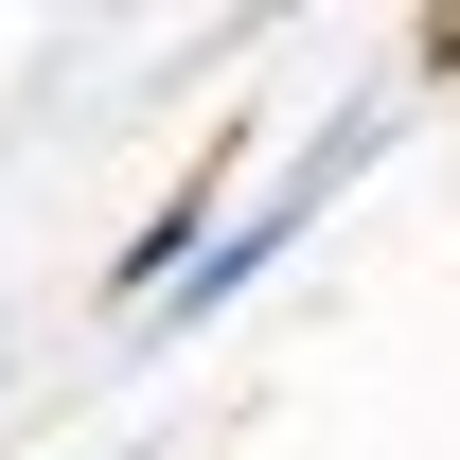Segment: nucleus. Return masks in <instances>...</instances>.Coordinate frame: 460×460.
Here are the masks:
<instances>
[{
  "label": "nucleus",
  "instance_id": "nucleus-1",
  "mask_svg": "<svg viewBox=\"0 0 460 460\" xmlns=\"http://www.w3.org/2000/svg\"><path fill=\"white\" fill-rule=\"evenodd\" d=\"M372 160H390V107H337V124H319V142H301V160H284V177H266V195H248V213L213 230V248H195V284H177L160 319H142V337H195V319H230V301L266 284V266H284V248H301V230H319V213H337V195H354V177H372Z\"/></svg>",
  "mask_w": 460,
  "mask_h": 460
}]
</instances>
